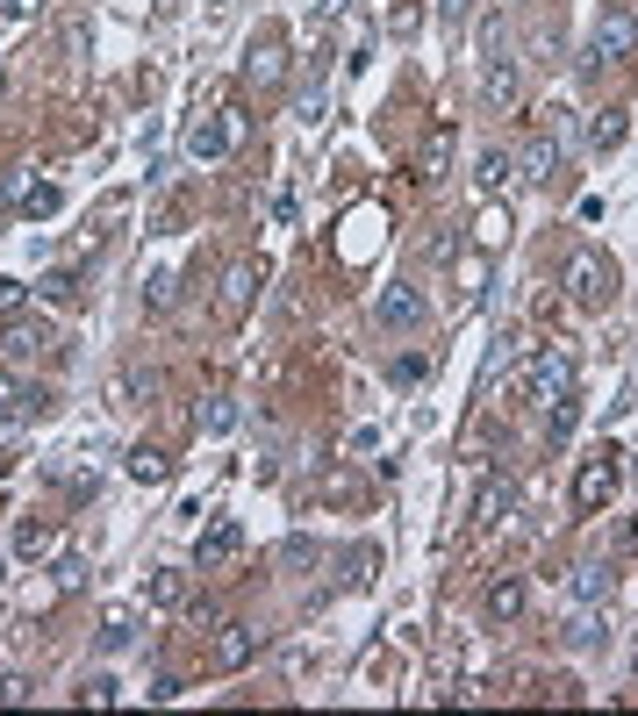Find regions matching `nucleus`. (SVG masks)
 Listing matches in <instances>:
<instances>
[{"instance_id": "1", "label": "nucleus", "mask_w": 638, "mask_h": 716, "mask_svg": "<svg viewBox=\"0 0 638 716\" xmlns=\"http://www.w3.org/2000/svg\"><path fill=\"white\" fill-rule=\"evenodd\" d=\"M517 387H524V402H538V409H560L574 394V358L560 351V344H545V351L517 373Z\"/></svg>"}, {"instance_id": "2", "label": "nucleus", "mask_w": 638, "mask_h": 716, "mask_svg": "<svg viewBox=\"0 0 638 716\" xmlns=\"http://www.w3.org/2000/svg\"><path fill=\"white\" fill-rule=\"evenodd\" d=\"M560 287H567L574 308H603L610 294H617V266H610L603 251H574L567 266H560Z\"/></svg>"}, {"instance_id": "3", "label": "nucleus", "mask_w": 638, "mask_h": 716, "mask_svg": "<svg viewBox=\"0 0 638 716\" xmlns=\"http://www.w3.org/2000/svg\"><path fill=\"white\" fill-rule=\"evenodd\" d=\"M424 316H431V294L416 287V280H388V287H380V301H373V323H380V330H416Z\"/></svg>"}, {"instance_id": "4", "label": "nucleus", "mask_w": 638, "mask_h": 716, "mask_svg": "<svg viewBox=\"0 0 638 716\" xmlns=\"http://www.w3.org/2000/svg\"><path fill=\"white\" fill-rule=\"evenodd\" d=\"M259 652H266V631H259V624H223V631L208 638V666H216V674H244Z\"/></svg>"}, {"instance_id": "5", "label": "nucleus", "mask_w": 638, "mask_h": 716, "mask_svg": "<svg viewBox=\"0 0 638 716\" xmlns=\"http://www.w3.org/2000/svg\"><path fill=\"white\" fill-rule=\"evenodd\" d=\"M237 137H244V115L237 108H216V115H201L187 129V158H223V151H237Z\"/></svg>"}, {"instance_id": "6", "label": "nucleus", "mask_w": 638, "mask_h": 716, "mask_svg": "<svg viewBox=\"0 0 638 716\" xmlns=\"http://www.w3.org/2000/svg\"><path fill=\"white\" fill-rule=\"evenodd\" d=\"M237 559H244V530L230 523V516H216V523L194 538V566H201V573H223V566H237Z\"/></svg>"}, {"instance_id": "7", "label": "nucleus", "mask_w": 638, "mask_h": 716, "mask_svg": "<svg viewBox=\"0 0 638 716\" xmlns=\"http://www.w3.org/2000/svg\"><path fill=\"white\" fill-rule=\"evenodd\" d=\"M617 459H610V452H603V459H581V473H574V509H581V516H596V509H610V495H617Z\"/></svg>"}, {"instance_id": "8", "label": "nucleus", "mask_w": 638, "mask_h": 716, "mask_svg": "<svg viewBox=\"0 0 638 716\" xmlns=\"http://www.w3.org/2000/svg\"><path fill=\"white\" fill-rule=\"evenodd\" d=\"M251 301H259V266H230L223 287H216V316H223V323H244Z\"/></svg>"}, {"instance_id": "9", "label": "nucleus", "mask_w": 638, "mask_h": 716, "mask_svg": "<svg viewBox=\"0 0 638 716\" xmlns=\"http://www.w3.org/2000/svg\"><path fill=\"white\" fill-rule=\"evenodd\" d=\"M8 545H15V559L44 566V559H58V552H65V530H58V523H44V516H22Z\"/></svg>"}, {"instance_id": "10", "label": "nucleus", "mask_w": 638, "mask_h": 716, "mask_svg": "<svg viewBox=\"0 0 638 716\" xmlns=\"http://www.w3.org/2000/svg\"><path fill=\"white\" fill-rule=\"evenodd\" d=\"M244 79H251V86H280V79H287V44H280L273 29L251 36V51H244Z\"/></svg>"}, {"instance_id": "11", "label": "nucleus", "mask_w": 638, "mask_h": 716, "mask_svg": "<svg viewBox=\"0 0 638 716\" xmlns=\"http://www.w3.org/2000/svg\"><path fill=\"white\" fill-rule=\"evenodd\" d=\"M638 51V22L624 15V8H603V22H596V51H588V65L596 58H631Z\"/></svg>"}, {"instance_id": "12", "label": "nucleus", "mask_w": 638, "mask_h": 716, "mask_svg": "<svg viewBox=\"0 0 638 716\" xmlns=\"http://www.w3.org/2000/svg\"><path fill=\"white\" fill-rule=\"evenodd\" d=\"M524 602H531V595H524V573H495V580H488V624H517Z\"/></svg>"}, {"instance_id": "13", "label": "nucleus", "mask_w": 638, "mask_h": 716, "mask_svg": "<svg viewBox=\"0 0 638 716\" xmlns=\"http://www.w3.org/2000/svg\"><path fill=\"white\" fill-rule=\"evenodd\" d=\"M0 351H8V358L58 351V330H51V323H29V316H22V323H8V337H0Z\"/></svg>"}, {"instance_id": "14", "label": "nucleus", "mask_w": 638, "mask_h": 716, "mask_svg": "<svg viewBox=\"0 0 638 716\" xmlns=\"http://www.w3.org/2000/svg\"><path fill=\"white\" fill-rule=\"evenodd\" d=\"M481 94H488L495 108L517 101V58H510V51H488V65H481Z\"/></svg>"}, {"instance_id": "15", "label": "nucleus", "mask_w": 638, "mask_h": 716, "mask_svg": "<svg viewBox=\"0 0 638 716\" xmlns=\"http://www.w3.org/2000/svg\"><path fill=\"white\" fill-rule=\"evenodd\" d=\"M552 172H560V137H538V144H524V158H517V180H538V187H552Z\"/></svg>"}, {"instance_id": "16", "label": "nucleus", "mask_w": 638, "mask_h": 716, "mask_svg": "<svg viewBox=\"0 0 638 716\" xmlns=\"http://www.w3.org/2000/svg\"><path fill=\"white\" fill-rule=\"evenodd\" d=\"M173 473V452H165V444H130V480H144V487H158V480Z\"/></svg>"}, {"instance_id": "17", "label": "nucleus", "mask_w": 638, "mask_h": 716, "mask_svg": "<svg viewBox=\"0 0 638 716\" xmlns=\"http://www.w3.org/2000/svg\"><path fill=\"white\" fill-rule=\"evenodd\" d=\"M560 638H567V645H574V652H588V645H603V602H581V609H574V616H567V631H560Z\"/></svg>"}, {"instance_id": "18", "label": "nucleus", "mask_w": 638, "mask_h": 716, "mask_svg": "<svg viewBox=\"0 0 638 716\" xmlns=\"http://www.w3.org/2000/svg\"><path fill=\"white\" fill-rule=\"evenodd\" d=\"M510 509H517V487H510V480H488V487H481V502H474V523H481V530H495Z\"/></svg>"}, {"instance_id": "19", "label": "nucleus", "mask_w": 638, "mask_h": 716, "mask_svg": "<svg viewBox=\"0 0 638 716\" xmlns=\"http://www.w3.org/2000/svg\"><path fill=\"white\" fill-rule=\"evenodd\" d=\"M94 638H101V652H130L137 645V609H108Z\"/></svg>"}, {"instance_id": "20", "label": "nucleus", "mask_w": 638, "mask_h": 716, "mask_svg": "<svg viewBox=\"0 0 638 716\" xmlns=\"http://www.w3.org/2000/svg\"><path fill=\"white\" fill-rule=\"evenodd\" d=\"M29 409H44V394H29L15 373H0V423H22Z\"/></svg>"}, {"instance_id": "21", "label": "nucleus", "mask_w": 638, "mask_h": 716, "mask_svg": "<svg viewBox=\"0 0 638 716\" xmlns=\"http://www.w3.org/2000/svg\"><path fill=\"white\" fill-rule=\"evenodd\" d=\"M151 609H187V573L180 566H158L151 573Z\"/></svg>"}, {"instance_id": "22", "label": "nucleus", "mask_w": 638, "mask_h": 716, "mask_svg": "<svg viewBox=\"0 0 638 716\" xmlns=\"http://www.w3.org/2000/svg\"><path fill=\"white\" fill-rule=\"evenodd\" d=\"M574 602H610V566H574Z\"/></svg>"}, {"instance_id": "23", "label": "nucleus", "mask_w": 638, "mask_h": 716, "mask_svg": "<svg viewBox=\"0 0 638 716\" xmlns=\"http://www.w3.org/2000/svg\"><path fill=\"white\" fill-rule=\"evenodd\" d=\"M502 237H510V215H502V201H488L481 215H474V244H488V251H495Z\"/></svg>"}, {"instance_id": "24", "label": "nucleus", "mask_w": 638, "mask_h": 716, "mask_svg": "<svg viewBox=\"0 0 638 716\" xmlns=\"http://www.w3.org/2000/svg\"><path fill=\"white\" fill-rule=\"evenodd\" d=\"M510 180H517V158L488 144V151H481V187H510Z\"/></svg>"}, {"instance_id": "25", "label": "nucleus", "mask_w": 638, "mask_h": 716, "mask_svg": "<svg viewBox=\"0 0 638 716\" xmlns=\"http://www.w3.org/2000/svg\"><path fill=\"white\" fill-rule=\"evenodd\" d=\"M194 423H201V430H208V437H223V430H230V423H237V409H230L223 394H208V402H201V416H194Z\"/></svg>"}, {"instance_id": "26", "label": "nucleus", "mask_w": 638, "mask_h": 716, "mask_svg": "<svg viewBox=\"0 0 638 716\" xmlns=\"http://www.w3.org/2000/svg\"><path fill=\"white\" fill-rule=\"evenodd\" d=\"M36 294H44V301H72V294H79V273H72V266H58V273L36 280Z\"/></svg>"}, {"instance_id": "27", "label": "nucleus", "mask_w": 638, "mask_h": 716, "mask_svg": "<svg viewBox=\"0 0 638 716\" xmlns=\"http://www.w3.org/2000/svg\"><path fill=\"white\" fill-rule=\"evenodd\" d=\"M22 215H58V187H15Z\"/></svg>"}, {"instance_id": "28", "label": "nucleus", "mask_w": 638, "mask_h": 716, "mask_svg": "<svg viewBox=\"0 0 638 716\" xmlns=\"http://www.w3.org/2000/svg\"><path fill=\"white\" fill-rule=\"evenodd\" d=\"M294 115H302V122H323V72H316V79H302V94H294Z\"/></svg>"}, {"instance_id": "29", "label": "nucleus", "mask_w": 638, "mask_h": 716, "mask_svg": "<svg viewBox=\"0 0 638 716\" xmlns=\"http://www.w3.org/2000/svg\"><path fill=\"white\" fill-rule=\"evenodd\" d=\"M624 129H631V122H624V108L596 115V151H617V144H624Z\"/></svg>"}, {"instance_id": "30", "label": "nucleus", "mask_w": 638, "mask_h": 716, "mask_svg": "<svg viewBox=\"0 0 638 716\" xmlns=\"http://www.w3.org/2000/svg\"><path fill=\"white\" fill-rule=\"evenodd\" d=\"M316 559H323L316 538H287V545H280V566H316Z\"/></svg>"}, {"instance_id": "31", "label": "nucleus", "mask_w": 638, "mask_h": 716, "mask_svg": "<svg viewBox=\"0 0 638 716\" xmlns=\"http://www.w3.org/2000/svg\"><path fill=\"white\" fill-rule=\"evenodd\" d=\"M173 287H180L173 273H151L144 280V308H173Z\"/></svg>"}, {"instance_id": "32", "label": "nucleus", "mask_w": 638, "mask_h": 716, "mask_svg": "<svg viewBox=\"0 0 638 716\" xmlns=\"http://www.w3.org/2000/svg\"><path fill=\"white\" fill-rule=\"evenodd\" d=\"M22 308H29V287L0 273V316H22Z\"/></svg>"}, {"instance_id": "33", "label": "nucleus", "mask_w": 638, "mask_h": 716, "mask_svg": "<svg viewBox=\"0 0 638 716\" xmlns=\"http://www.w3.org/2000/svg\"><path fill=\"white\" fill-rule=\"evenodd\" d=\"M15 702H29V681L22 674H0V709H15Z\"/></svg>"}, {"instance_id": "34", "label": "nucleus", "mask_w": 638, "mask_h": 716, "mask_svg": "<svg viewBox=\"0 0 638 716\" xmlns=\"http://www.w3.org/2000/svg\"><path fill=\"white\" fill-rule=\"evenodd\" d=\"M388 22H395V36H409L416 22H424V8H416V0H395V15H388Z\"/></svg>"}, {"instance_id": "35", "label": "nucleus", "mask_w": 638, "mask_h": 716, "mask_svg": "<svg viewBox=\"0 0 638 716\" xmlns=\"http://www.w3.org/2000/svg\"><path fill=\"white\" fill-rule=\"evenodd\" d=\"M180 688H187V681H180V674H158V681H151V702H173Z\"/></svg>"}, {"instance_id": "36", "label": "nucleus", "mask_w": 638, "mask_h": 716, "mask_svg": "<svg viewBox=\"0 0 638 716\" xmlns=\"http://www.w3.org/2000/svg\"><path fill=\"white\" fill-rule=\"evenodd\" d=\"M79 702H115V681H108V674H101V681H87V688H79Z\"/></svg>"}, {"instance_id": "37", "label": "nucleus", "mask_w": 638, "mask_h": 716, "mask_svg": "<svg viewBox=\"0 0 638 716\" xmlns=\"http://www.w3.org/2000/svg\"><path fill=\"white\" fill-rule=\"evenodd\" d=\"M44 0H0V15H36Z\"/></svg>"}, {"instance_id": "38", "label": "nucleus", "mask_w": 638, "mask_h": 716, "mask_svg": "<svg viewBox=\"0 0 638 716\" xmlns=\"http://www.w3.org/2000/svg\"><path fill=\"white\" fill-rule=\"evenodd\" d=\"M631 545H638V523H631Z\"/></svg>"}, {"instance_id": "39", "label": "nucleus", "mask_w": 638, "mask_h": 716, "mask_svg": "<svg viewBox=\"0 0 638 716\" xmlns=\"http://www.w3.org/2000/svg\"><path fill=\"white\" fill-rule=\"evenodd\" d=\"M0 86H8V72H0Z\"/></svg>"}]
</instances>
